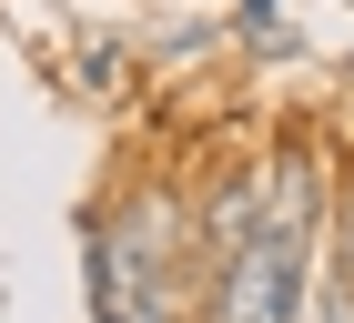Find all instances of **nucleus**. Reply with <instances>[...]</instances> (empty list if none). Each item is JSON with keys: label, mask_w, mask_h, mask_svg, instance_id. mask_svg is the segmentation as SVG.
I'll list each match as a JSON object with an SVG mask.
<instances>
[{"label": "nucleus", "mask_w": 354, "mask_h": 323, "mask_svg": "<svg viewBox=\"0 0 354 323\" xmlns=\"http://www.w3.org/2000/svg\"><path fill=\"white\" fill-rule=\"evenodd\" d=\"M304 293H314V242L253 233V253L213 273V323H304Z\"/></svg>", "instance_id": "obj_1"}, {"label": "nucleus", "mask_w": 354, "mask_h": 323, "mask_svg": "<svg viewBox=\"0 0 354 323\" xmlns=\"http://www.w3.org/2000/svg\"><path fill=\"white\" fill-rule=\"evenodd\" d=\"M102 242L142 273V283H172V263H183V242H192V202L152 182V192H132V202L111 213V233H102Z\"/></svg>", "instance_id": "obj_2"}, {"label": "nucleus", "mask_w": 354, "mask_h": 323, "mask_svg": "<svg viewBox=\"0 0 354 323\" xmlns=\"http://www.w3.org/2000/svg\"><path fill=\"white\" fill-rule=\"evenodd\" d=\"M263 202H273V162H243L233 182H213V202L192 213V242H203V263H233V253H253V233H263Z\"/></svg>", "instance_id": "obj_3"}]
</instances>
